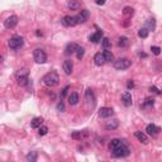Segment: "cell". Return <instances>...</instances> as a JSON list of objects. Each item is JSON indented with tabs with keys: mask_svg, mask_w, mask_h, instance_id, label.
<instances>
[{
	"mask_svg": "<svg viewBox=\"0 0 162 162\" xmlns=\"http://www.w3.org/2000/svg\"><path fill=\"white\" fill-rule=\"evenodd\" d=\"M110 151H112V155L114 157H127L131 153V150H129L128 144H127L124 141H122V139H120L119 143L114 148H112Z\"/></svg>",
	"mask_w": 162,
	"mask_h": 162,
	"instance_id": "1",
	"label": "cell"
},
{
	"mask_svg": "<svg viewBox=\"0 0 162 162\" xmlns=\"http://www.w3.org/2000/svg\"><path fill=\"white\" fill-rule=\"evenodd\" d=\"M43 82L49 87H53V86H57L60 82V76L56 71H51L48 74L44 75L43 77Z\"/></svg>",
	"mask_w": 162,
	"mask_h": 162,
	"instance_id": "2",
	"label": "cell"
},
{
	"mask_svg": "<svg viewBox=\"0 0 162 162\" xmlns=\"http://www.w3.org/2000/svg\"><path fill=\"white\" fill-rule=\"evenodd\" d=\"M9 47L13 49H19V48H22L23 47V44H24V39L22 38L20 36H14V37H12L10 39H9Z\"/></svg>",
	"mask_w": 162,
	"mask_h": 162,
	"instance_id": "3",
	"label": "cell"
},
{
	"mask_svg": "<svg viewBox=\"0 0 162 162\" xmlns=\"http://www.w3.org/2000/svg\"><path fill=\"white\" fill-rule=\"evenodd\" d=\"M131 65H132V61L128 58H119L113 62V66L115 70H125L131 67Z\"/></svg>",
	"mask_w": 162,
	"mask_h": 162,
	"instance_id": "4",
	"label": "cell"
},
{
	"mask_svg": "<svg viewBox=\"0 0 162 162\" xmlns=\"http://www.w3.org/2000/svg\"><path fill=\"white\" fill-rule=\"evenodd\" d=\"M33 58L37 63H44L47 61V55L42 48H37L33 52Z\"/></svg>",
	"mask_w": 162,
	"mask_h": 162,
	"instance_id": "5",
	"label": "cell"
},
{
	"mask_svg": "<svg viewBox=\"0 0 162 162\" xmlns=\"http://www.w3.org/2000/svg\"><path fill=\"white\" fill-rule=\"evenodd\" d=\"M17 24H18V17L17 15H10V17H8L6 20L4 22V25H5L6 29H13Z\"/></svg>",
	"mask_w": 162,
	"mask_h": 162,
	"instance_id": "6",
	"label": "cell"
},
{
	"mask_svg": "<svg viewBox=\"0 0 162 162\" xmlns=\"http://www.w3.org/2000/svg\"><path fill=\"white\" fill-rule=\"evenodd\" d=\"M61 22L65 27H75V25L77 24V19H76V17H71V15L63 17Z\"/></svg>",
	"mask_w": 162,
	"mask_h": 162,
	"instance_id": "7",
	"label": "cell"
},
{
	"mask_svg": "<svg viewBox=\"0 0 162 162\" xmlns=\"http://www.w3.org/2000/svg\"><path fill=\"white\" fill-rule=\"evenodd\" d=\"M89 17H90V12H89L87 9H84V10H81L77 15H76L77 23H85V22H86L87 19H89Z\"/></svg>",
	"mask_w": 162,
	"mask_h": 162,
	"instance_id": "8",
	"label": "cell"
},
{
	"mask_svg": "<svg viewBox=\"0 0 162 162\" xmlns=\"http://www.w3.org/2000/svg\"><path fill=\"white\" fill-rule=\"evenodd\" d=\"M17 82L18 85H20V86H25V85L28 84V75L27 72H19L17 75Z\"/></svg>",
	"mask_w": 162,
	"mask_h": 162,
	"instance_id": "9",
	"label": "cell"
},
{
	"mask_svg": "<svg viewBox=\"0 0 162 162\" xmlns=\"http://www.w3.org/2000/svg\"><path fill=\"white\" fill-rule=\"evenodd\" d=\"M62 68H63V71H65L66 75H71L72 70H74V62H72L71 60H66V61H63Z\"/></svg>",
	"mask_w": 162,
	"mask_h": 162,
	"instance_id": "10",
	"label": "cell"
},
{
	"mask_svg": "<svg viewBox=\"0 0 162 162\" xmlns=\"http://www.w3.org/2000/svg\"><path fill=\"white\" fill-rule=\"evenodd\" d=\"M113 113L114 112H113L112 108H108V106H104L99 110V115L101 117V118H109V117L113 115Z\"/></svg>",
	"mask_w": 162,
	"mask_h": 162,
	"instance_id": "11",
	"label": "cell"
},
{
	"mask_svg": "<svg viewBox=\"0 0 162 162\" xmlns=\"http://www.w3.org/2000/svg\"><path fill=\"white\" fill-rule=\"evenodd\" d=\"M122 101H123V104H124L125 106H131L132 104H133V99H132V94L131 93H124L122 95Z\"/></svg>",
	"mask_w": 162,
	"mask_h": 162,
	"instance_id": "12",
	"label": "cell"
},
{
	"mask_svg": "<svg viewBox=\"0 0 162 162\" xmlns=\"http://www.w3.org/2000/svg\"><path fill=\"white\" fill-rule=\"evenodd\" d=\"M85 99H86V101L89 104H91V105L94 106L95 96H94V93H93V90H91V89H87V90H86V93H85Z\"/></svg>",
	"mask_w": 162,
	"mask_h": 162,
	"instance_id": "13",
	"label": "cell"
},
{
	"mask_svg": "<svg viewBox=\"0 0 162 162\" xmlns=\"http://www.w3.org/2000/svg\"><path fill=\"white\" fill-rule=\"evenodd\" d=\"M94 62L96 66H103L106 61H105V57H104L103 53H96V55L94 56Z\"/></svg>",
	"mask_w": 162,
	"mask_h": 162,
	"instance_id": "14",
	"label": "cell"
},
{
	"mask_svg": "<svg viewBox=\"0 0 162 162\" xmlns=\"http://www.w3.org/2000/svg\"><path fill=\"white\" fill-rule=\"evenodd\" d=\"M146 132H147L148 134H151V136H157L158 132H160V128H158L157 125H155V124H148L147 128H146Z\"/></svg>",
	"mask_w": 162,
	"mask_h": 162,
	"instance_id": "15",
	"label": "cell"
},
{
	"mask_svg": "<svg viewBox=\"0 0 162 162\" xmlns=\"http://www.w3.org/2000/svg\"><path fill=\"white\" fill-rule=\"evenodd\" d=\"M134 136H136V138H137L138 141L141 142V143H143V144L148 143V138H147V136H146L143 132L137 131V132H134Z\"/></svg>",
	"mask_w": 162,
	"mask_h": 162,
	"instance_id": "16",
	"label": "cell"
},
{
	"mask_svg": "<svg viewBox=\"0 0 162 162\" xmlns=\"http://www.w3.org/2000/svg\"><path fill=\"white\" fill-rule=\"evenodd\" d=\"M101 37H103V33H101L100 31H98V32H95L94 34H91V36L89 37V39H90V42H93V43H99L101 41Z\"/></svg>",
	"mask_w": 162,
	"mask_h": 162,
	"instance_id": "17",
	"label": "cell"
},
{
	"mask_svg": "<svg viewBox=\"0 0 162 162\" xmlns=\"http://www.w3.org/2000/svg\"><path fill=\"white\" fill-rule=\"evenodd\" d=\"M119 127V122L117 119H113L110 120V122H106L105 124V128L108 129V131H114V129H117Z\"/></svg>",
	"mask_w": 162,
	"mask_h": 162,
	"instance_id": "18",
	"label": "cell"
},
{
	"mask_svg": "<svg viewBox=\"0 0 162 162\" xmlns=\"http://www.w3.org/2000/svg\"><path fill=\"white\" fill-rule=\"evenodd\" d=\"M77 44H75V43H70V44H67V47L65 48V55H67V56H70V55H72V53H75L76 52V49H77Z\"/></svg>",
	"mask_w": 162,
	"mask_h": 162,
	"instance_id": "19",
	"label": "cell"
},
{
	"mask_svg": "<svg viewBox=\"0 0 162 162\" xmlns=\"http://www.w3.org/2000/svg\"><path fill=\"white\" fill-rule=\"evenodd\" d=\"M67 6L71 10H79V9L81 8V3L79 1V0H70Z\"/></svg>",
	"mask_w": 162,
	"mask_h": 162,
	"instance_id": "20",
	"label": "cell"
},
{
	"mask_svg": "<svg viewBox=\"0 0 162 162\" xmlns=\"http://www.w3.org/2000/svg\"><path fill=\"white\" fill-rule=\"evenodd\" d=\"M68 103H70V105H76V104L79 103V94L77 93H72L68 96Z\"/></svg>",
	"mask_w": 162,
	"mask_h": 162,
	"instance_id": "21",
	"label": "cell"
},
{
	"mask_svg": "<svg viewBox=\"0 0 162 162\" xmlns=\"http://www.w3.org/2000/svg\"><path fill=\"white\" fill-rule=\"evenodd\" d=\"M37 158H38L37 152H29V153L25 156V160H27L28 162H36Z\"/></svg>",
	"mask_w": 162,
	"mask_h": 162,
	"instance_id": "22",
	"label": "cell"
},
{
	"mask_svg": "<svg viewBox=\"0 0 162 162\" xmlns=\"http://www.w3.org/2000/svg\"><path fill=\"white\" fill-rule=\"evenodd\" d=\"M42 122H43L42 118H34L33 120H32V123H31L32 128H39V127L42 125Z\"/></svg>",
	"mask_w": 162,
	"mask_h": 162,
	"instance_id": "23",
	"label": "cell"
},
{
	"mask_svg": "<svg viewBox=\"0 0 162 162\" xmlns=\"http://www.w3.org/2000/svg\"><path fill=\"white\" fill-rule=\"evenodd\" d=\"M128 46V38L127 37H120L119 41H118V47L120 48H124V47Z\"/></svg>",
	"mask_w": 162,
	"mask_h": 162,
	"instance_id": "24",
	"label": "cell"
},
{
	"mask_svg": "<svg viewBox=\"0 0 162 162\" xmlns=\"http://www.w3.org/2000/svg\"><path fill=\"white\" fill-rule=\"evenodd\" d=\"M103 55H104V57H105V61L106 62H112L113 60H114V56H113V53L110 52V51H108V49H105L103 52Z\"/></svg>",
	"mask_w": 162,
	"mask_h": 162,
	"instance_id": "25",
	"label": "cell"
},
{
	"mask_svg": "<svg viewBox=\"0 0 162 162\" xmlns=\"http://www.w3.org/2000/svg\"><path fill=\"white\" fill-rule=\"evenodd\" d=\"M101 44H103V47L105 49H109L110 47H112V41L105 37V38H103V41H101Z\"/></svg>",
	"mask_w": 162,
	"mask_h": 162,
	"instance_id": "26",
	"label": "cell"
},
{
	"mask_svg": "<svg viewBox=\"0 0 162 162\" xmlns=\"http://www.w3.org/2000/svg\"><path fill=\"white\" fill-rule=\"evenodd\" d=\"M84 55H85V49H84V47L79 46V47H77V49H76V56H77V58H79V60H81L82 57H84Z\"/></svg>",
	"mask_w": 162,
	"mask_h": 162,
	"instance_id": "27",
	"label": "cell"
},
{
	"mask_svg": "<svg viewBox=\"0 0 162 162\" xmlns=\"http://www.w3.org/2000/svg\"><path fill=\"white\" fill-rule=\"evenodd\" d=\"M133 8H131V6H125L124 9H123V14L125 15V17H132L133 15Z\"/></svg>",
	"mask_w": 162,
	"mask_h": 162,
	"instance_id": "28",
	"label": "cell"
},
{
	"mask_svg": "<svg viewBox=\"0 0 162 162\" xmlns=\"http://www.w3.org/2000/svg\"><path fill=\"white\" fill-rule=\"evenodd\" d=\"M138 36L141 38H147L148 37V31L146 29V28H142V29H139V32H138Z\"/></svg>",
	"mask_w": 162,
	"mask_h": 162,
	"instance_id": "29",
	"label": "cell"
},
{
	"mask_svg": "<svg viewBox=\"0 0 162 162\" xmlns=\"http://www.w3.org/2000/svg\"><path fill=\"white\" fill-rule=\"evenodd\" d=\"M38 133H39V136H46L47 134V132H48V128H47L46 125H41L39 128H38Z\"/></svg>",
	"mask_w": 162,
	"mask_h": 162,
	"instance_id": "30",
	"label": "cell"
},
{
	"mask_svg": "<svg viewBox=\"0 0 162 162\" xmlns=\"http://www.w3.org/2000/svg\"><path fill=\"white\" fill-rule=\"evenodd\" d=\"M151 51H152V53H153V55H156V56L161 55V48H160V47H157V46H152Z\"/></svg>",
	"mask_w": 162,
	"mask_h": 162,
	"instance_id": "31",
	"label": "cell"
},
{
	"mask_svg": "<svg viewBox=\"0 0 162 162\" xmlns=\"http://www.w3.org/2000/svg\"><path fill=\"white\" fill-rule=\"evenodd\" d=\"M72 138L74 139H81L82 138V132H74L72 133Z\"/></svg>",
	"mask_w": 162,
	"mask_h": 162,
	"instance_id": "32",
	"label": "cell"
},
{
	"mask_svg": "<svg viewBox=\"0 0 162 162\" xmlns=\"http://www.w3.org/2000/svg\"><path fill=\"white\" fill-rule=\"evenodd\" d=\"M153 103H155V100L153 99H151V98H147L144 101V105L146 106H151V105H153Z\"/></svg>",
	"mask_w": 162,
	"mask_h": 162,
	"instance_id": "33",
	"label": "cell"
},
{
	"mask_svg": "<svg viewBox=\"0 0 162 162\" xmlns=\"http://www.w3.org/2000/svg\"><path fill=\"white\" fill-rule=\"evenodd\" d=\"M57 109H58L60 112H65V104H63L62 101H61V103H58V104H57Z\"/></svg>",
	"mask_w": 162,
	"mask_h": 162,
	"instance_id": "34",
	"label": "cell"
},
{
	"mask_svg": "<svg viewBox=\"0 0 162 162\" xmlns=\"http://www.w3.org/2000/svg\"><path fill=\"white\" fill-rule=\"evenodd\" d=\"M151 91H153V93H156V94H162V90L157 89L156 86H152V87H151Z\"/></svg>",
	"mask_w": 162,
	"mask_h": 162,
	"instance_id": "35",
	"label": "cell"
},
{
	"mask_svg": "<svg viewBox=\"0 0 162 162\" xmlns=\"http://www.w3.org/2000/svg\"><path fill=\"white\" fill-rule=\"evenodd\" d=\"M67 91H68V86H66V87L62 90V93H61V99H62V98H65V96H66V94H67Z\"/></svg>",
	"mask_w": 162,
	"mask_h": 162,
	"instance_id": "36",
	"label": "cell"
},
{
	"mask_svg": "<svg viewBox=\"0 0 162 162\" xmlns=\"http://www.w3.org/2000/svg\"><path fill=\"white\" fill-rule=\"evenodd\" d=\"M127 86H128V89H132L133 86H134V82H133L132 80H129V81H128V84H127Z\"/></svg>",
	"mask_w": 162,
	"mask_h": 162,
	"instance_id": "37",
	"label": "cell"
},
{
	"mask_svg": "<svg viewBox=\"0 0 162 162\" xmlns=\"http://www.w3.org/2000/svg\"><path fill=\"white\" fill-rule=\"evenodd\" d=\"M148 25H150L152 29H155V19H152V22H148Z\"/></svg>",
	"mask_w": 162,
	"mask_h": 162,
	"instance_id": "38",
	"label": "cell"
},
{
	"mask_svg": "<svg viewBox=\"0 0 162 162\" xmlns=\"http://www.w3.org/2000/svg\"><path fill=\"white\" fill-rule=\"evenodd\" d=\"M96 4L98 5H104L105 4V0H96Z\"/></svg>",
	"mask_w": 162,
	"mask_h": 162,
	"instance_id": "39",
	"label": "cell"
},
{
	"mask_svg": "<svg viewBox=\"0 0 162 162\" xmlns=\"http://www.w3.org/2000/svg\"><path fill=\"white\" fill-rule=\"evenodd\" d=\"M36 34H37V36H38V37H39V36H42V32H39V31H37V32H36Z\"/></svg>",
	"mask_w": 162,
	"mask_h": 162,
	"instance_id": "40",
	"label": "cell"
}]
</instances>
